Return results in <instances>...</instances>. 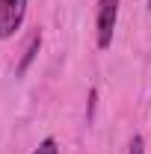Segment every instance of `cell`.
<instances>
[{
	"mask_svg": "<svg viewBox=\"0 0 151 154\" xmlns=\"http://www.w3.org/2000/svg\"><path fill=\"white\" fill-rule=\"evenodd\" d=\"M27 15V0H0V38L15 36Z\"/></svg>",
	"mask_w": 151,
	"mask_h": 154,
	"instance_id": "cell-1",
	"label": "cell"
},
{
	"mask_svg": "<svg viewBox=\"0 0 151 154\" xmlns=\"http://www.w3.org/2000/svg\"><path fill=\"white\" fill-rule=\"evenodd\" d=\"M116 15H119V0H101V9H98V48L101 51H107L113 42Z\"/></svg>",
	"mask_w": 151,
	"mask_h": 154,
	"instance_id": "cell-2",
	"label": "cell"
},
{
	"mask_svg": "<svg viewBox=\"0 0 151 154\" xmlns=\"http://www.w3.org/2000/svg\"><path fill=\"white\" fill-rule=\"evenodd\" d=\"M39 48H42V33H36V36L30 38V45H27V51H24V57H21L18 68H15V74H18V77H24V74H27V68H30V62L36 59Z\"/></svg>",
	"mask_w": 151,
	"mask_h": 154,
	"instance_id": "cell-3",
	"label": "cell"
},
{
	"mask_svg": "<svg viewBox=\"0 0 151 154\" xmlns=\"http://www.w3.org/2000/svg\"><path fill=\"white\" fill-rule=\"evenodd\" d=\"M33 154H59V148H57V139H45L42 145H39Z\"/></svg>",
	"mask_w": 151,
	"mask_h": 154,
	"instance_id": "cell-4",
	"label": "cell"
},
{
	"mask_svg": "<svg viewBox=\"0 0 151 154\" xmlns=\"http://www.w3.org/2000/svg\"><path fill=\"white\" fill-rule=\"evenodd\" d=\"M131 154H145V148H142V139H139V136H133V142H131Z\"/></svg>",
	"mask_w": 151,
	"mask_h": 154,
	"instance_id": "cell-5",
	"label": "cell"
},
{
	"mask_svg": "<svg viewBox=\"0 0 151 154\" xmlns=\"http://www.w3.org/2000/svg\"><path fill=\"white\" fill-rule=\"evenodd\" d=\"M148 6H151V0H148Z\"/></svg>",
	"mask_w": 151,
	"mask_h": 154,
	"instance_id": "cell-6",
	"label": "cell"
}]
</instances>
